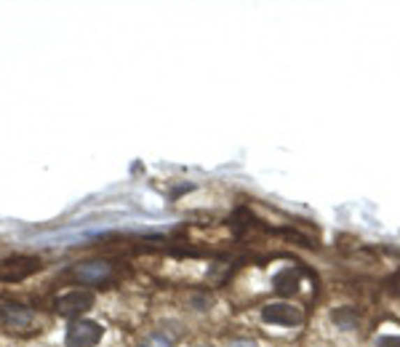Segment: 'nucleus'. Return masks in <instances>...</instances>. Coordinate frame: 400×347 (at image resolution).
<instances>
[{"instance_id":"7ed1b4c3","label":"nucleus","mask_w":400,"mask_h":347,"mask_svg":"<svg viewBox=\"0 0 400 347\" xmlns=\"http://www.w3.org/2000/svg\"><path fill=\"white\" fill-rule=\"evenodd\" d=\"M40 270V259L35 257H11V259H0V281H24L30 278L32 272Z\"/></svg>"},{"instance_id":"9d476101","label":"nucleus","mask_w":400,"mask_h":347,"mask_svg":"<svg viewBox=\"0 0 400 347\" xmlns=\"http://www.w3.org/2000/svg\"><path fill=\"white\" fill-rule=\"evenodd\" d=\"M376 347H400V337H395V334L379 337V339H376Z\"/></svg>"},{"instance_id":"f03ea898","label":"nucleus","mask_w":400,"mask_h":347,"mask_svg":"<svg viewBox=\"0 0 400 347\" xmlns=\"http://www.w3.org/2000/svg\"><path fill=\"white\" fill-rule=\"evenodd\" d=\"M104 329L94 320H73L67 337H64V345L67 347H96L102 339Z\"/></svg>"},{"instance_id":"423d86ee","label":"nucleus","mask_w":400,"mask_h":347,"mask_svg":"<svg viewBox=\"0 0 400 347\" xmlns=\"http://www.w3.org/2000/svg\"><path fill=\"white\" fill-rule=\"evenodd\" d=\"M0 323L3 326H8V329H27L32 323V313L27 307H22V304H6L0 302Z\"/></svg>"},{"instance_id":"0eeeda50","label":"nucleus","mask_w":400,"mask_h":347,"mask_svg":"<svg viewBox=\"0 0 400 347\" xmlns=\"http://www.w3.org/2000/svg\"><path fill=\"white\" fill-rule=\"evenodd\" d=\"M299 288V272L294 267H286L275 275V291L278 294H294Z\"/></svg>"},{"instance_id":"6e6552de","label":"nucleus","mask_w":400,"mask_h":347,"mask_svg":"<svg viewBox=\"0 0 400 347\" xmlns=\"http://www.w3.org/2000/svg\"><path fill=\"white\" fill-rule=\"evenodd\" d=\"M334 323L350 332V329H355L357 318H355V313H353V310H336V313H334Z\"/></svg>"},{"instance_id":"39448f33","label":"nucleus","mask_w":400,"mask_h":347,"mask_svg":"<svg viewBox=\"0 0 400 347\" xmlns=\"http://www.w3.org/2000/svg\"><path fill=\"white\" fill-rule=\"evenodd\" d=\"M110 272H112V265L96 259V262H80V265H75L73 278L77 283H83V286H94V283H102L104 278H110Z\"/></svg>"},{"instance_id":"f257e3e1","label":"nucleus","mask_w":400,"mask_h":347,"mask_svg":"<svg viewBox=\"0 0 400 347\" xmlns=\"http://www.w3.org/2000/svg\"><path fill=\"white\" fill-rule=\"evenodd\" d=\"M94 302H96L94 291H89V288H73V291L59 294V297L54 300V310L61 313V316H80V313L91 310Z\"/></svg>"},{"instance_id":"1a4fd4ad","label":"nucleus","mask_w":400,"mask_h":347,"mask_svg":"<svg viewBox=\"0 0 400 347\" xmlns=\"http://www.w3.org/2000/svg\"><path fill=\"white\" fill-rule=\"evenodd\" d=\"M142 347H174V345H171V339H165L163 334H152V337H147V342Z\"/></svg>"},{"instance_id":"9b49d317","label":"nucleus","mask_w":400,"mask_h":347,"mask_svg":"<svg viewBox=\"0 0 400 347\" xmlns=\"http://www.w3.org/2000/svg\"><path fill=\"white\" fill-rule=\"evenodd\" d=\"M230 347H256L253 342H232Z\"/></svg>"},{"instance_id":"20e7f679","label":"nucleus","mask_w":400,"mask_h":347,"mask_svg":"<svg viewBox=\"0 0 400 347\" xmlns=\"http://www.w3.org/2000/svg\"><path fill=\"white\" fill-rule=\"evenodd\" d=\"M262 318L275 326H299L304 320V313H302V307H294V304L272 302L262 307Z\"/></svg>"}]
</instances>
